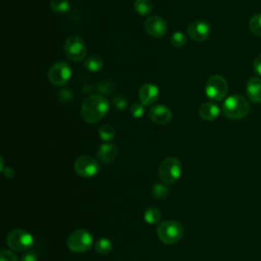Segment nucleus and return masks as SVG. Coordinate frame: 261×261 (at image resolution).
<instances>
[{"mask_svg": "<svg viewBox=\"0 0 261 261\" xmlns=\"http://www.w3.org/2000/svg\"><path fill=\"white\" fill-rule=\"evenodd\" d=\"M109 103L100 95H91L85 99L81 107V116L88 123L100 121L108 112Z\"/></svg>", "mask_w": 261, "mask_h": 261, "instance_id": "f257e3e1", "label": "nucleus"}, {"mask_svg": "<svg viewBox=\"0 0 261 261\" xmlns=\"http://www.w3.org/2000/svg\"><path fill=\"white\" fill-rule=\"evenodd\" d=\"M223 114L230 119H242L250 111L248 100L242 95H231L222 104Z\"/></svg>", "mask_w": 261, "mask_h": 261, "instance_id": "f03ea898", "label": "nucleus"}, {"mask_svg": "<svg viewBox=\"0 0 261 261\" xmlns=\"http://www.w3.org/2000/svg\"><path fill=\"white\" fill-rule=\"evenodd\" d=\"M157 234L162 243L173 245L181 239L184 227L181 223L176 220H164L158 225Z\"/></svg>", "mask_w": 261, "mask_h": 261, "instance_id": "7ed1b4c3", "label": "nucleus"}, {"mask_svg": "<svg viewBox=\"0 0 261 261\" xmlns=\"http://www.w3.org/2000/svg\"><path fill=\"white\" fill-rule=\"evenodd\" d=\"M181 164L179 160L175 157L165 158L158 169V174L160 179L165 185H172L180 177Z\"/></svg>", "mask_w": 261, "mask_h": 261, "instance_id": "20e7f679", "label": "nucleus"}, {"mask_svg": "<svg viewBox=\"0 0 261 261\" xmlns=\"http://www.w3.org/2000/svg\"><path fill=\"white\" fill-rule=\"evenodd\" d=\"M66 244L71 252L84 253L91 249L93 245V237L86 229H77L69 234Z\"/></svg>", "mask_w": 261, "mask_h": 261, "instance_id": "39448f33", "label": "nucleus"}, {"mask_svg": "<svg viewBox=\"0 0 261 261\" xmlns=\"http://www.w3.org/2000/svg\"><path fill=\"white\" fill-rule=\"evenodd\" d=\"M228 91L227 82L225 79L219 74L211 75L206 82L205 93L206 96L212 101H220L222 100Z\"/></svg>", "mask_w": 261, "mask_h": 261, "instance_id": "423d86ee", "label": "nucleus"}, {"mask_svg": "<svg viewBox=\"0 0 261 261\" xmlns=\"http://www.w3.org/2000/svg\"><path fill=\"white\" fill-rule=\"evenodd\" d=\"M7 245L14 251L23 252L29 250L34 245L33 236L23 229H13L11 230L6 239Z\"/></svg>", "mask_w": 261, "mask_h": 261, "instance_id": "0eeeda50", "label": "nucleus"}, {"mask_svg": "<svg viewBox=\"0 0 261 261\" xmlns=\"http://www.w3.org/2000/svg\"><path fill=\"white\" fill-rule=\"evenodd\" d=\"M63 50L65 56L69 60L75 62L82 61L87 54V48L84 40L76 35L70 36L66 39Z\"/></svg>", "mask_w": 261, "mask_h": 261, "instance_id": "6e6552de", "label": "nucleus"}, {"mask_svg": "<svg viewBox=\"0 0 261 261\" xmlns=\"http://www.w3.org/2000/svg\"><path fill=\"white\" fill-rule=\"evenodd\" d=\"M47 76L53 86H63L71 77V68L66 62L58 61L50 67Z\"/></svg>", "mask_w": 261, "mask_h": 261, "instance_id": "1a4fd4ad", "label": "nucleus"}, {"mask_svg": "<svg viewBox=\"0 0 261 261\" xmlns=\"http://www.w3.org/2000/svg\"><path fill=\"white\" fill-rule=\"evenodd\" d=\"M74 171L83 177L90 178L95 176L99 172V164L98 162L87 155H83L76 158L73 164Z\"/></svg>", "mask_w": 261, "mask_h": 261, "instance_id": "9d476101", "label": "nucleus"}, {"mask_svg": "<svg viewBox=\"0 0 261 261\" xmlns=\"http://www.w3.org/2000/svg\"><path fill=\"white\" fill-rule=\"evenodd\" d=\"M211 34V28L209 23L204 19H197L192 21L188 27L189 37L198 43L206 41Z\"/></svg>", "mask_w": 261, "mask_h": 261, "instance_id": "9b49d317", "label": "nucleus"}, {"mask_svg": "<svg viewBox=\"0 0 261 261\" xmlns=\"http://www.w3.org/2000/svg\"><path fill=\"white\" fill-rule=\"evenodd\" d=\"M144 25L147 34L153 38H161L167 32V24L165 20L158 15L148 17Z\"/></svg>", "mask_w": 261, "mask_h": 261, "instance_id": "f8f14e48", "label": "nucleus"}, {"mask_svg": "<svg viewBox=\"0 0 261 261\" xmlns=\"http://www.w3.org/2000/svg\"><path fill=\"white\" fill-rule=\"evenodd\" d=\"M138 96L140 99V102L145 106H151L153 105L158 97H159V89L154 84H144L141 86L138 92Z\"/></svg>", "mask_w": 261, "mask_h": 261, "instance_id": "ddd939ff", "label": "nucleus"}, {"mask_svg": "<svg viewBox=\"0 0 261 261\" xmlns=\"http://www.w3.org/2000/svg\"><path fill=\"white\" fill-rule=\"evenodd\" d=\"M149 116L154 123L158 125H163L171 120L172 113L170 109L164 105H155L150 109Z\"/></svg>", "mask_w": 261, "mask_h": 261, "instance_id": "4468645a", "label": "nucleus"}, {"mask_svg": "<svg viewBox=\"0 0 261 261\" xmlns=\"http://www.w3.org/2000/svg\"><path fill=\"white\" fill-rule=\"evenodd\" d=\"M248 98L254 103H261V79L253 76L249 79L246 85Z\"/></svg>", "mask_w": 261, "mask_h": 261, "instance_id": "2eb2a0df", "label": "nucleus"}, {"mask_svg": "<svg viewBox=\"0 0 261 261\" xmlns=\"http://www.w3.org/2000/svg\"><path fill=\"white\" fill-rule=\"evenodd\" d=\"M118 151L117 148L111 144H102L97 151V155L99 160L104 164L112 163L117 157Z\"/></svg>", "mask_w": 261, "mask_h": 261, "instance_id": "dca6fc26", "label": "nucleus"}, {"mask_svg": "<svg viewBox=\"0 0 261 261\" xmlns=\"http://www.w3.org/2000/svg\"><path fill=\"white\" fill-rule=\"evenodd\" d=\"M219 107L213 102H205L199 108L200 117L207 121L216 119L219 115Z\"/></svg>", "mask_w": 261, "mask_h": 261, "instance_id": "f3484780", "label": "nucleus"}, {"mask_svg": "<svg viewBox=\"0 0 261 261\" xmlns=\"http://www.w3.org/2000/svg\"><path fill=\"white\" fill-rule=\"evenodd\" d=\"M104 65V62L100 56L97 55H92L89 58L86 59L85 61V67L93 72H97L102 69Z\"/></svg>", "mask_w": 261, "mask_h": 261, "instance_id": "a211bd4d", "label": "nucleus"}, {"mask_svg": "<svg viewBox=\"0 0 261 261\" xmlns=\"http://www.w3.org/2000/svg\"><path fill=\"white\" fill-rule=\"evenodd\" d=\"M135 9L141 15H148L152 12L153 4L151 0H135Z\"/></svg>", "mask_w": 261, "mask_h": 261, "instance_id": "6ab92c4d", "label": "nucleus"}, {"mask_svg": "<svg viewBox=\"0 0 261 261\" xmlns=\"http://www.w3.org/2000/svg\"><path fill=\"white\" fill-rule=\"evenodd\" d=\"M50 6L56 13H66L70 9V2L68 0H51Z\"/></svg>", "mask_w": 261, "mask_h": 261, "instance_id": "aec40b11", "label": "nucleus"}, {"mask_svg": "<svg viewBox=\"0 0 261 261\" xmlns=\"http://www.w3.org/2000/svg\"><path fill=\"white\" fill-rule=\"evenodd\" d=\"M161 214L160 211L155 207L148 208L144 213V219L149 224H155L160 220Z\"/></svg>", "mask_w": 261, "mask_h": 261, "instance_id": "412c9836", "label": "nucleus"}, {"mask_svg": "<svg viewBox=\"0 0 261 261\" xmlns=\"http://www.w3.org/2000/svg\"><path fill=\"white\" fill-rule=\"evenodd\" d=\"M98 135H99V137H100V139L102 141L109 142V141L114 139L115 130H114V128L111 125L104 124V125L100 126V128L98 129Z\"/></svg>", "mask_w": 261, "mask_h": 261, "instance_id": "4be33fe9", "label": "nucleus"}, {"mask_svg": "<svg viewBox=\"0 0 261 261\" xmlns=\"http://www.w3.org/2000/svg\"><path fill=\"white\" fill-rule=\"evenodd\" d=\"M95 250L101 255H106L112 250V244L108 239H100L95 244Z\"/></svg>", "mask_w": 261, "mask_h": 261, "instance_id": "5701e85b", "label": "nucleus"}, {"mask_svg": "<svg viewBox=\"0 0 261 261\" xmlns=\"http://www.w3.org/2000/svg\"><path fill=\"white\" fill-rule=\"evenodd\" d=\"M249 28L254 35L261 38V14H255L250 18Z\"/></svg>", "mask_w": 261, "mask_h": 261, "instance_id": "b1692460", "label": "nucleus"}, {"mask_svg": "<svg viewBox=\"0 0 261 261\" xmlns=\"http://www.w3.org/2000/svg\"><path fill=\"white\" fill-rule=\"evenodd\" d=\"M187 40H188V38H187L186 34H184L182 32H175L170 37V43L175 48L184 47L187 43Z\"/></svg>", "mask_w": 261, "mask_h": 261, "instance_id": "393cba45", "label": "nucleus"}, {"mask_svg": "<svg viewBox=\"0 0 261 261\" xmlns=\"http://www.w3.org/2000/svg\"><path fill=\"white\" fill-rule=\"evenodd\" d=\"M168 194V188L163 184H155L152 188V195L155 199L162 200L166 198Z\"/></svg>", "mask_w": 261, "mask_h": 261, "instance_id": "a878e982", "label": "nucleus"}, {"mask_svg": "<svg viewBox=\"0 0 261 261\" xmlns=\"http://www.w3.org/2000/svg\"><path fill=\"white\" fill-rule=\"evenodd\" d=\"M144 106L141 102H136L130 106L129 113L134 118H141L144 114Z\"/></svg>", "mask_w": 261, "mask_h": 261, "instance_id": "bb28decb", "label": "nucleus"}, {"mask_svg": "<svg viewBox=\"0 0 261 261\" xmlns=\"http://www.w3.org/2000/svg\"><path fill=\"white\" fill-rule=\"evenodd\" d=\"M113 105L115 108L121 110V109H124L126 107V99L123 97V96H120V95H116L114 98H113Z\"/></svg>", "mask_w": 261, "mask_h": 261, "instance_id": "cd10ccee", "label": "nucleus"}, {"mask_svg": "<svg viewBox=\"0 0 261 261\" xmlns=\"http://www.w3.org/2000/svg\"><path fill=\"white\" fill-rule=\"evenodd\" d=\"M0 261H17V257L11 251L3 250L0 254Z\"/></svg>", "mask_w": 261, "mask_h": 261, "instance_id": "c85d7f7f", "label": "nucleus"}, {"mask_svg": "<svg viewBox=\"0 0 261 261\" xmlns=\"http://www.w3.org/2000/svg\"><path fill=\"white\" fill-rule=\"evenodd\" d=\"M21 261H38V254L35 251H28L22 255Z\"/></svg>", "mask_w": 261, "mask_h": 261, "instance_id": "c756f323", "label": "nucleus"}, {"mask_svg": "<svg viewBox=\"0 0 261 261\" xmlns=\"http://www.w3.org/2000/svg\"><path fill=\"white\" fill-rule=\"evenodd\" d=\"M253 67H254L255 72H257V74H259L261 76V54H259L255 58L254 63H253Z\"/></svg>", "mask_w": 261, "mask_h": 261, "instance_id": "7c9ffc66", "label": "nucleus"}, {"mask_svg": "<svg viewBox=\"0 0 261 261\" xmlns=\"http://www.w3.org/2000/svg\"><path fill=\"white\" fill-rule=\"evenodd\" d=\"M2 172H3V173L5 174V176L8 177V178H10V177H12V176L14 175V171H13V169H12L11 167H6Z\"/></svg>", "mask_w": 261, "mask_h": 261, "instance_id": "2f4dec72", "label": "nucleus"}]
</instances>
